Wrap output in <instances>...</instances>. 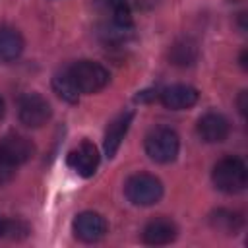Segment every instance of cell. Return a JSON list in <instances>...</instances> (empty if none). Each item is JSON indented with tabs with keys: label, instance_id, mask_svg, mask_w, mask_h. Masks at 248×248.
<instances>
[{
	"label": "cell",
	"instance_id": "22",
	"mask_svg": "<svg viewBox=\"0 0 248 248\" xmlns=\"http://www.w3.org/2000/svg\"><path fill=\"white\" fill-rule=\"evenodd\" d=\"M4 112H6V105H4V99L0 97V118L4 116Z\"/></svg>",
	"mask_w": 248,
	"mask_h": 248
},
{
	"label": "cell",
	"instance_id": "21",
	"mask_svg": "<svg viewBox=\"0 0 248 248\" xmlns=\"http://www.w3.org/2000/svg\"><path fill=\"white\" fill-rule=\"evenodd\" d=\"M246 99H248V93H246V91H242V93H240V97H238V110H240V114H242V116L246 114Z\"/></svg>",
	"mask_w": 248,
	"mask_h": 248
},
{
	"label": "cell",
	"instance_id": "8",
	"mask_svg": "<svg viewBox=\"0 0 248 248\" xmlns=\"http://www.w3.org/2000/svg\"><path fill=\"white\" fill-rule=\"evenodd\" d=\"M198 136L205 141V143H221L229 138L231 126L229 120L219 114V112H205L200 120H198Z\"/></svg>",
	"mask_w": 248,
	"mask_h": 248
},
{
	"label": "cell",
	"instance_id": "10",
	"mask_svg": "<svg viewBox=\"0 0 248 248\" xmlns=\"http://www.w3.org/2000/svg\"><path fill=\"white\" fill-rule=\"evenodd\" d=\"M0 155L6 157L12 165L19 167L27 163L33 155V143L19 134H8L0 140Z\"/></svg>",
	"mask_w": 248,
	"mask_h": 248
},
{
	"label": "cell",
	"instance_id": "4",
	"mask_svg": "<svg viewBox=\"0 0 248 248\" xmlns=\"http://www.w3.org/2000/svg\"><path fill=\"white\" fill-rule=\"evenodd\" d=\"M68 74L79 93H97L108 83V72L99 62L79 60L68 68Z\"/></svg>",
	"mask_w": 248,
	"mask_h": 248
},
{
	"label": "cell",
	"instance_id": "5",
	"mask_svg": "<svg viewBox=\"0 0 248 248\" xmlns=\"http://www.w3.org/2000/svg\"><path fill=\"white\" fill-rule=\"evenodd\" d=\"M17 116H19V122L27 128H41L50 120L52 108L43 95L25 93L17 103Z\"/></svg>",
	"mask_w": 248,
	"mask_h": 248
},
{
	"label": "cell",
	"instance_id": "11",
	"mask_svg": "<svg viewBox=\"0 0 248 248\" xmlns=\"http://www.w3.org/2000/svg\"><path fill=\"white\" fill-rule=\"evenodd\" d=\"M132 118H134V110H126V112H120L116 118L110 120V124L107 126L105 130V141H103V147H105V155L108 159H112L132 124Z\"/></svg>",
	"mask_w": 248,
	"mask_h": 248
},
{
	"label": "cell",
	"instance_id": "1",
	"mask_svg": "<svg viewBox=\"0 0 248 248\" xmlns=\"http://www.w3.org/2000/svg\"><path fill=\"white\" fill-rule=\"evenodd\" d=\"M211 180L217 190L225 194H238L246 188L248 182V170L242 159L238 157H223L215 163Z\"/></svg>",
	"mask_w": 248,
	"mask_h": 248
},
{
	"label": "cell",
	"instance_id": "13",
	"mask_svg": "<svg viewBox=\"0 0 248 248\" xmlns=\"http://www.w3.org/2000/svg\"><path fill=\"white\" fill-rule=\"evenodd\" d=\"M23 52V37L16 27L0 25V60L12 62Z\"/></svg>",
	"mask_w": 248,
	"mask_h": 248
},
{
	"label": "cell",
	"instance_id": "7",
	"mask_svg": "<svg viewBox=\"0 0 248 248\" xmlns=\"http://www.w3.org/2000/svg\"><path fill=\"white\" fill-rule=\"evenodd\" d=\"M99 161H101L99 151L91 141H81L76 149H72L68 153V159H66L68 167L83 178H89V176L95 174V170L99 167Z\"/></svg>",
	"mask_w": 248,
	"mask_h": 248
},
{
	"label": "cell",
	"instance_id": "9",
	"mask_svg": "<svg viewBox=\"0 0 248 248\" xmlns=\"http://www.w3.org/2000/svg\"><path fill=\"white\" fill-rule=\"evenodd\" d=\"M198 89L190 87V85H182V83H176V85H169L165 87L161 93H159V101L165 108H170V110H184V108H190L198 103Z\"/></svg>",
	"mask_w": 248,
	"mask_h": 248
},
{
	"label": "cell",
	"instance_id": "3",
	"mask_svg": "<svg viewBox=\"0 0 248 248\" xmlns=\"http://www.w3.org/2000/svg\"><path fill=\"white\" fill-rule=\"evenodd\" d=\"M145 153L155 163H170L176 159L180 149V140L174 130L170 128H155L145 136Z\"/></svg>",
	"mask_w": 248,
	"mask_h": 248
},
{
	"label": "cell",
	"instance_id": "19",
	"mask_svg": "<svg viewBox=\"0 0 248 248\" xmlns=\"http://www.w3.org/2000/svg\"><path fill=\"white\" fill-rule=\"evenodd\" d=\"M16 174V165H12L6 157L0 155V184H6L14 178Z\"/></svg>",
	"mask_w": 248,
	"mask_h": 248
},
{
	"label": "cell",
	"instance_id": "18",
	"mask_svg": "<svg viewBox=\"0 0 248 248\" xmlns=\"http://www.w3.org/2000/svg\"><path fill=\"white\" fill-rule=\"evenodd\" d=\"M29 232V227L21 221H4V234H8L10 238H19V236H25Z\"/></svg>",
	"mask_w": 248,
	"mask_h": 248
},
{
	"label": "cell",
	"instance_id": "6",
	"mask_svg": "<svg viewBox=\"0 0 248 248\" xmlns=\"http://www.w3.org/2000/svg\"><path fill=\"white\" fill-rule=\"evenodd\" d=\"M107 219L97 213V211H81L79 215H76L74 223H72V231L74 236L81 242H97L107 234Z\"/></svg>",
	"mask_w": 248,
	"mask_h": 248
},
{
	"label": "cell",
	"instance_id": "2",
	"mask_svg": "<svg viewBox=\"0 0 248 248\" xmlns=\"http://www.w3.org/2000/svg\"><path fill=\"white\" fill-rule=\"evenodd\" d=\"M124 194L130 203L147 207V205L157 203L163 198V184L157 176H153L149 172H138L126 180Z\"/></svg>",
	"mask_w": 248,
	"mask_h": 248
},
{
	"label": "cell",
	"instance_id": "15",
	"mask_svg": "<svg viewBox=\"0 0 248 248\" xmlns=\"http://www.w3.org/2000/svg\"><path fill=\"white\" fill-rule=\"evenodd\" d=\"M198 45L190 39H180L176 41L170 50H169V60L174 64V66H180V68H186V66H192L196 60H198Z\"/></svg>",
	"mask_w": 248,
	"mask_h": 248
},
{
	"label": "cell",
	"instance_id": "17",
	"mask_svg": "<svg viewBox=\"0 0 248 248\" xmlns=\"http://www.w3.org/2000/svg\"><path fill=\"white\" fill-rule=\"evenodd\" d=\"M52 89H54V93L62 99V101H66V103H78V99H79V91H78V87L74 85V81H72V78H70V74H68V70H64V72H60V74H56L54 78H52Z\"/></svg>",
	"mask_w": 248,
	"mask_h": 248
},
{
	"label": "cell",
	"instance_id": "23",
	"mask_svg": "<svg viewBox=\"0 0 248 248\" xmlns=\"http://www.w3.org/2000/svg\"><path fill=\"white\" fill-rule=\"evenodd\" d=\"M4 234V219H0V236Z\"/></svg>",
	"mask_w": 248,
	"mask_h": 248
},
{
	"label": "cell",
	"instance_id": "12",
	"mask_svg": "<svg viewBox=\"0 0 248 248\" xmlns=\"http://www.w3.org/2000/svg\"><path fill=\"white\" fill-rule=\"evenodd\" d=\"M141 238L145 244L149 246H163V244H170L176 238V225L170 219L165 217H157L153 221H149L141 232Z\"/></svg>",
	"mask_w": 248,
	"mask_h": 248
},
{
	"label": "cell",
	"instance_id": "16",
	"mask_svg": "<svg viewBox=\"0 0 248 248\" xmlns=\"http://www.w3.org/2000/svg\"><path fill=\"white\" fill-rule=\"evenodd\" d=\"M209 221L215 231L225 232V234H236L242 227V217L236 211H229V209H217L209 217Z\"/></svg>",
	"mask_w": 248,
	"mask_h": 248
},
{
	"label": "cell",
	"instance_id": "20",
	"mask_svg": "<svg viewBox=\"0 0 248 248\" xmlns=\"http://www.w3.org/2000/svg\"><path fill=\"white\" fill-rule=\"evenodd\" d=\"M128 4L130 10H140V12H147V10H153L159 0H124Z\"/></svg>",
	"mask_w": 248,
	"mask_h": 248
},
{
	"label": "cell",
	"instance_id": "14",
	"mask_svg": "<svg viewBox=\"0 0 248 248\" xmlns=\"http://www.w3.org/2000/svg\"><path fill=\"white\" fill-rule=\"evenodd\" d=\"M95 6L101 16L107 17V21L132 27V10L124 0H95Z\"/></svg>",
	"mask_w": 248,
	"mask_h": 248
}]
</instances>
